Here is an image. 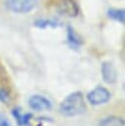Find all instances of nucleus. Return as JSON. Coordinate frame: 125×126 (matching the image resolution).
<instances>
[{"mask_svg":"<svg viewBox=\"0 0 125 126\" xmlns=\"http://www.w3.org/2000/svg\"><path fill=\"white\" fill-rule=\"evenodd\" d=\"M67 41H68L69 45L74 49L79 48L84 43L83 38L77 33V32L71 26L67 27Z\"/></svg>","mask_w":125,"mask_h":126,"instance_id":"6e6552de","label":"nucleus"},{"mask_svg":"<svg viewBox=\"0 0 125 126\" xmlns=\"http://www.w3.org/2000/svg\"><path fill=\"white\" fill-rule=\"evenodd\" d=\"M107 16L114 20L117 21L121 24H124L125 22V11L123 9H114V8H110L107 10Z\"/></svg>","mask_w":125,"mask_h":126,"instance_id":"9d476101","label":"nucleus"},{"mask_svg":"<svg viewBox=\"0 0 125 126\" xmlns=\"http://www.w3.org/2000/svg\"><path fill=\"white\" fill-rule=\"evenodd\" d=\"M101 76L105 83L107 84H115L118 79L117 70L114 65L110 61H104L101 63Z\"/></svg>","mask_w":125,"mask_h":126,"instance_id":"39448f33","label":"nucleus"},{"mask_svg":"<svg viewBox=\"0 0 125 126\" xmlns=\"http://www.w3.org/2000/svg\"><path fill=\"white\" fill-rule=\"evenodd\" d=\"M87 98L92 105L98 106L107 103L111 98V94L106 88L98 86L88 93Z\"/></svg>","mask_w":125,"mask_h":126,"instance_id":"f03ea898","label":"nucleus"},{"mask_svg":"<svg viewBox=\"0 0 125 126\" xmlns=\"http://www.w3.org/2000/svg\"><path fill=\"white\" fill-rule=\"evenodd\" d=\"M34 26L36 28H40V29H45V28H56L58 27V22L55 20H48V19H37L34 22Z\"/></svg>","mask_w":125,"mask_h":126,"instance_id":"9b49d317","label":"nucleus"},{"mask_svg":"<svg viewBox=\"0 0 125 126\" xmlns=\"http://www.w3.org/2000/svg\"><path fill=\"white\" fill-rule=\"evenodd\" d=\"M37 4V0H5L6 8L17 14H26L32 11Z\"/></svg>","mask_w":125,"mask_h":126,"instance_id":"7ed1b4c3","label":"nucleus"},{"mask_svg":"<svg viewBox=\"0 0 125 126\" xmlns=\"http://www.w3.org/2000/svg\"><path fill=\"white\" fill-rule=\"evenodd\" d=\"M28 103L29 106L34 111H46V110H51L52 108L51 101L45 96L40 94H32L29 98Z\"/></svg>","mask_w":125,"mask_h":126,"instance_id":"20e7f679","label":"nucleus"},{"mask_svg":"<svg viewBox=\"0 0 125 126\" xmlns=\"http://www.w3.org/2000/svg\"><path fill=\"white\" fill-rule=\"evenodd\" d=\"M12 115L16 120V123L18 126H31V120L32 118V113H21L20 108L15 107L12 109Z\"/></svg>","mask_w":125,"mask_h":126,"instance_id":"0eeeda50","label":"nucleus"},{"mask_svg":"<svg viewBox=\"0 0 125 126\" xmlns=\"http://www.w3.org/2000/svg\"><path fill=\"white\" fill-rule=\"evenodd\" d=\"M60 14L74 18L79 14V8L73 0H60L57 6Z\"/></svg>","mask_w":125,"mask_h":126,"instance_id":"423d86ee","label":"nucleus"},{"mask_svg":"<svg viewBox=\"0 0 125 126\" xmlns=\"http://www.w3.org/2000/svg\"><path fill=\"white\" fill-rule=\"evenodd\" d=\"M87 111V105L82 92H74L68 94L59 105V112L65 117L82 115Z\"/></svg>","mask_w":125,"mask_h":126,"instance_id":"f257e3e1","label":"nucleus"},{"mask_svg":"<svg viewBox=\"0 0 125 126\" xmlns=\"http://www.w3.org/2000/svg\"><path fill=\"white\" fill-rule=\"evenodd\" d=\"M7 98H8V94L5 91L0 90V100H2V101L5 102L7 100Z\"/></svg>","mask_w":125,"mask_h":126,"instance_id":"ddd939ff","label":"nucleus"},{"mask_svg":"<svg viewBox=\"0 0 125 126\" xmlns=\"http://www.w3.org/2000/svg\"><path fill=\"white\" fill-rule=\"evenodd\" d=\"M98 126H125V123L121 117L112 115L102 119L98 123Z\"/></svg>","mask_w":125,"mask_h":126,"instance_id":"1a4fd4ad","label":"nucleus"},{"mask_svg":"<svg viewBox=\"0 0 125 126\" xmlns=\"http://www.w3.org/2000/svg\"><path fill=\"white\" fill-rule=\"evenodd\" d=\"M0 126H11L9 119L3 113H0Z\"/></svg>","mask_w":125,"mask_h":126,"instance_id":"f8f14e48","label":"nucleus"}]
</instances>
